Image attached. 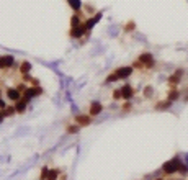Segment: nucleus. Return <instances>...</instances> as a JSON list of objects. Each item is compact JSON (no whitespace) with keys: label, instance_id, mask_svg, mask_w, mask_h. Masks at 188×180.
Instances as JSON below:
<instances>
[{"label":"nucleus","instance_id":"nucleus-10","mask_svg":"<svg viewBox=\"0 0 188 180\" xmlns=\"http://www.w3.org/2000/svg\"><path fill=\"white\" fill-rule=\"evenodd\" d=\"M75 121L80 126H87V125H90V118L88 116H83V115H79V116H75Z\"/></svg>","mask_w":188,"mask_h":180},{"label":"nucleus","instance_id":"nucleus-24","mask_svg":"<svg viewBox=\"0 0 188 180\" xmlns=\"http://www.w3.org/2000/svg\"><path fill=\"white\" fill-rule=\"evenodd\" d=\"M77 130H79L77 126H69V128H67V131H69V133H75Z\"/></svg>","mask_w":188,"mask_h":180},{"label":"nucleus","instance_id":"nucleus-3","mask_svg":"<svg viewBox=\"0 0 188 180\" xmlns=\"http://www.w3.org/2000/svg\"><path fill=\"white\" fill-rule=\"evenodd\" d=\"M139 62L142 64V66H146V67H151L152 64H154V59H152V54H142L141 57H139Z\"/></svg>","mask_w":188,"mask_h":180},{"label":"nucleus","instance_id":"nucleus-17","mask_svg":"<svg viewBox=\"0 0 188 180\" xmlns=\"http://www.w3.org/2000/svg\"><path fill=\"white\" fill-rule=\"evenodd\" d=\"M124 30L126 31H131V30H134V21H129L126 26H124Z\"/></svg>","mask_w":188,"mask_h":180},{"label":"nucleus","instance_id":"nucleus-9","mask_svg":"<svg viewBox=\"0 0 188 180\" xmlns=\"http://www.w3.org/2000/svg\"><path fill=\"white\" fill-rule=\"evenodd\" d=\"M183 75V71H178V72H175L172 77L169 79V84L170 85H175V84H178V80H180V77Z\"/></svg>","mask_w":188,"mask_h":180},{"label":"nucleus","instance_id":"nucleus-12","mask_svg":"<svg viewBox=\"0 0 188 180\" xmlns=\"http://www.w3.org/2000/svg\"><path fill=\"white\" fill-rule=\"evenodd\" d=\"M8 97L12 98V100H18L20 98V90L18 89H10L8 90Z\"/></svg>","mask_w":188,"mask_h":180},{"label":"nucleus","instance_id":"nucleus-7","mask_svg":"<svg viewBox=\"0 0 188 180\" xmlns=\"http://www.w3.org/2000/svg\"><path fill=\"white\" fill-rule=\"evenodd\" d=\"M121 94H123V98L124 100H129L131 97H133V89H131L129 85H124L121 89Z\"/></svg>","mask_w":188,"mask_h":180},{"label":"nucleus","instance_id":"nucleus-23","mask_svg":"<svg viewBox=\"0 0 188 180\" xmlns=\"http://www.w3.org/2000/svg\"><path fill=\"white\" fill-rule=\"evenodd\" d=\"M48 173H49L48 169H43V172H41V178H46V177H48Z\"/></svg>","mask_w":188,"mask_h":180},{"label":"nucleus","instance_id":"nucleus-18","mask_svg":"<svg viewBox=\"0 0 188 180\" xmlns=\"http://www.w3.org/2000/svg\"><path fill=\"white\" fill-rule=\"evenodd\" d=\"M72 26H79V16L77 15L72 16Z\"/></svg>","mask_w":188,"mask_h":180},{"label":"nucleus","instance_id":"nucleus-5","mask_svg":"<svg viewBox=\"0 0 188 180\" xmlns=\"http://www.w3.org/2000/svg\"><path fill=\"white\" fill-rule=\"evenodd\" d=\"M13 64V57L12 56H3V57H0V67L2 69H7L10 67Z\"/></svg>","mask_w":188,"mask_h":180},{"label":"nucleus","instance_id":"nucleus-2","mask_svg":"<svg viewBox=\"0 0 188 180\" xmlns=\"http://www.w3.org/2000/svg\"><path fill=\"white\" fill-rule=\"evenodd\" d=\"M115 74H116L118 80L119 79H126V77H129V75L133 74V67H119Z\"/></svg>","mask_w":188,"mask_h":180},{"label":"nucleus","instance_id":"nucleus-15","mask_svg":"<svg viewBox=\"0 0 188 180\" xmlns=\"http://www.w3.org/2000/svg\"><path fill=\"white\" fill-rule=\"evenodd\" d=\"M178 97H180L178 90H172V92H170V94H169V100H170V102H173V100H177V98H178Z\"/></svg>","mask_w":188,"mask_h":180},{"label":"nucleus","instance_id":"nucleus-20","mask_svg":"<svg viewBox=\"0 0 188 180\" xmlns=\"http://www.w3.org/2000/svg\"><path fill=\"white\" fill-rule=\"evenodd\" d=\"M113 95H115V98H116V100H119V98H123L121 90H115V94H113Z\"/></svg>","mask_w":188,"mask_h":180},{"label":"nucleus","instance_id":"nucleus-14","mask_svg":"<svg viewBox=\"0 0 188 180\" xmlns=\"http://www.w3.org/2000/svg\"><path fill=\"white\" fill-rule=\"evenodd\" d=\"M30 69H31L30 62H23V64H21V67H20V71L23 74H28V72H30Z\"/></svg>","mask_w":188,"mask_h":180},{"label":"nucleus","instance_id":"nucleus-25","mask_svg":"<svg viewBox=\"0 0 188 180\" xmlns=\"http://www.w3.org/2000/svg\"><path fill=\"white\" fill-rule=\"evenodd\" d=\"M144 94H146V95H151V94H152V89H151V87H146Z\"/></svg>","mask_w":188,"mask_h":180},{"label":"nucleus","instance_id":"nucleus-16","mask_svg":"<svg viewBox=\"0 0 188 180\" xmlns=\"http://www.w3.org/2000/svg\"><path fill=\"white\" fill-rule=\"evenodd\" d=\"M25 107H26V100L18 102V105H16V112H18V113H23V112H25Z\"/></svg>","mask_w":188,"mask_h":180},{"label":"nucleus","instance_id":"nucleus-4","mask_svg":"<svg viewBox=\"0 0 188 180\" xmlns=\"http://www.w3.org/2000/svg\"><path fill=\"white\" fill-rule=\"evenodd\" d=\"M87 30L85 28V25H79V26H74L72 28V31H70V36L72 38H80L82 34H83V31Z\"/></svg>","mask_w":188,"mask_h":180},{"label":"nucleus","instance_id":"nucleus-8","mask_svg":"<svg viewBox=\"0 0 188 180\" xmlns=\"http://www.w3.org/2000/svg\"><path fill=\"white\" fill-rule=\"evenodd\" d=\"M100 18H101V13H96L95 16H92V18H90L87 23H85V28H87V30H90V28H92L96 21H100Z\"/></svg>","mask_w":188,"mask_h":180},{"label":"nucleus","instance_id":"nucleus-1","mask_svg":"<svg viewBox=\"0 0 188 180\" xmlns=\"http://www.w3.org/2000/svg\"><path fill=\"white\" fill-rule=\"evenodd\" d=\"M178 170H185V167L182 165V162L178 159H172V160H169L167 164L164 165V172L165 173H175Z\"/></svg>","mask_w":188,"mask_h":180},{"label":"nucleus","instance_id":"nucleus-26","mask_svg":"<svg viewBox=\"0 0 188 180\" xmlns=\"http://www.w3.org/2000/svg\"><path fill=\"white\" fill-rule=\"evenodd\" d=\"M3 116H5V113L2 112V113H0V121H2V118H3Z\"/></svg>","mask_w":188,"mask_h":180},{"label":"nucleus","instance_id":"nucleus-21","mask_svg":"<svg viewBox=\"0 0 188 180\" xmlns=\"http://www.w3.org/2000/svg\"><path fill=\"white\" fill-rule=\"evenodd\" d=\"M169 105H170L169 102H162V103H159V105H157V110H160V108H165V107H169Z\"/></svg>","mask_w":188,"mask_h":180},{"label":"nucleus","instance_id":"nucleus-13","mask_svg":"<svg viewBox=\"0 0 188 180\" xmlns=\"http://www.w3.org/2000/svg\"><path fill=\"white\" fill-rule=\"evenodd\" d=\"M67 2L70 3V7H72L74 10H79V8L82 7V2H80V0H67Z\"/></svg>","mask_w":188,"mask_h":180},{"label":"nucleus","instance_id":"nucleus-6","mask_svg":"<svg viewBox=\"0 0 188 180\" xmlns=\"http://www.w3.org/2000/svg\"><path fill=\"white\" fill-rule=\"evenodd\" d=\"M38 94H41V89H28L26 92H25V100L26 102H30L35 95H38Z\"/></svg>","mask_w":188,"mask_h":180},{"label":"nucleus","instance_id":"nucleus-22","mask_svg":"<svg viewBox=\"0 0 188 180\" xmlns=\"http://www.w3.org/2000/svg\"><path fill=\"white\" fill-rule=\"evenodd\" d=\"M15 110H16V108H5V112H3V113H5V115H13V113H15Z\"/></svg>","mask_w":188,"mask_h":180},{"label":"nucleus","instance_id":"nucleus-19","mask_svg":"<svg viewBox=\"0 0 188 180\" xmlns=\"http://www.w3.org/2000/svg\"><path fill=\"white\" fill-rule=\"evenodd\" d=\"M56 177H58V170H51L48 173V178H56Z\"/></svg>","mask_w":188,"mask_h":180},{"label":"nucleus","instance_id":"nucleus-11","mask_svg":"<svg viewBox=\"0 0 188 180\" xmlns=\"http://www.w3.org/2000/svg\"><path fill=\"white\" fill-rule=\"evenodd\" d=\"M101 112V105L98 102H93L92 105H90V115H98Z\"/></svg>","mask_w":188,"mask_h":180}]
</instances>
